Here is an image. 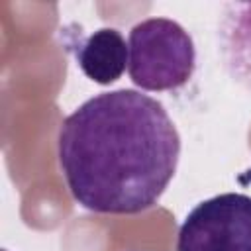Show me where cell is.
Masks as SVG:
<instances>
[{"label": "cell", "instance_id": "1", "mask_svg": "<svg viewBox=\"0 0 251 251\" xmlns=\"http://www.w3.org/2000/svg\"><path fill=\"white\" fill-rule=\"evenodd\" d=\"M69 192L98 214H139L173 180L180 135L155 98L133 88L100 92L69 114L57 135Z\"/></svg>", "mask_w": 251, "mask_h": 251}, {"label": "cell", "instance_id": "2", "mask_svg": "<svg viewBox=\"0 0 251 251\" xmlns=\"http://www.w3.org/2000/svg\"><path fill=\"white\" fill-rule=\"evenodd\" d=\"M127 73L149 92L182 88L194 75L196 49L190 33L175 20L147 18L129 29Z\"/></svg>", "mask_w": 251, "mask_h": 251}, {"label": "cell", "instance_id": "3", "mask_svg": "<svg viewBox=\"0 0 251 251\" xmlns=\"http://www.w3.org/2000/svg\"><path fill=\"white\" fill-rule=\"evenodd\" d=\"M176 251H251V196L224 192L196 204L178 229Z\"/></svg>", "mask_w": 251, "mask_h": 251}, {"label": "cell", "instance_id": "4", "mask_svg": "<svg viewBox=\"0 0 251 251\" xmlns=\"http://www.w3.org/2000/svg\"><path fill=\"white\" fill-rule=\"evenodd\" d=\"M216 41L227 76L251 92V2H226L222 6Z\"/></svg>", "mask_w": 251, "mask_h": 251}, {"label": "cell", "instance_id": "5", "mask_svg": "<svg viewBox=\"0 0 251 251\" xmlns=\"http://www.w3.org/2000/svg\"><path fill=\"white\" fill-rule=\"evenodd\" d=\"M78 69L96 84L116 82L129 59V49L124 35L114 27H100L75 47Z\"/></svg>", "mask_w": 251, "mask_h": 251}, {"label": "cell", "instance_id": "6", "mask_svg": "<svg viewBox=\"0 0 251 251\" xmlns=\"http://www.w3.org/2000/svg\"><path fill=\"white\" fill-rule=\"evenodd\" d=\"M2 251H8V249H2Z\"/></svg>", "mask_w": 251, "mask_h": 251}]
</instances>
